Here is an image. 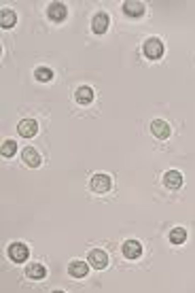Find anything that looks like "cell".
I'll return each instance as SVG.
<instances>
[{"mask_svg":"<svg viewBox=\"0 0 195 293\" xmlns=\"http://www.w3.org/2000/svg\"><path fill=\"white\" fill-rule=\"evenodd\" d=\"M164 51H166V47H164L161 39H157V37L146 39L142 45V53H144V57H149V60H161Z\"/></svg>","mask_w":195,"mask_h":293,"instance_id":"1","label":"cell"},{"mask_svg":"<svg viewBox=\"0 0 195 293\" xmlns=\"http://www.w3.org/2000/svg\"><path fill=\"white\" fill-rule=\"evenodd\" d=\"M7 257L13 264H23L30 257V249L26 247L23 242H13V244H9V249H7Z\"/></svg>","mask_w":195,"mask_h":293,"instance_id":"2","label":"cell"},{"mask_svg":"<svg viewBox=\"0 0 195 293\" xmlns=\"http://www.w3.org/2000/svg\"><path fill=\"white\" fill-rule=\"evenodd\" d=\"M89 187H91L93 193H106V191H111L113 181L108 174H93L91 181H89Z\"/></svg>","mask_w":195,"mask_h":293,"instance_id":"3","label":"cell"},{"mask_svg":"<svg viewBox=\"0 0 195 293\" xmlns=\"http://www.w3.org/2000/svg\"><path fill=\"white\" fill-rule=\"evenodd\" d=\"M87 259H89V266L93 268V270H104V268L108 266V255H106V251H102V249L89 251Z\"/></svg>","mask_w":195,"mask_h":293,"instance_id":"4","label":"cell"},{"mask_svg":"<svg viewBox=\"0 0 195 293\" xmlns=\"http://www.w3.org/2000/svg\"><path fill=\"white\" fill-rule=\"evenodd\" d=\"M108 26H111V15L104 13V11H100V13H95L93 19H91V30L95 34H104L108 30Z\"/></svg>","mask_w":195,"mask_h":293,"instance_id":"5","label":"cell"},{"mask_svg":"<svg viewBox=\"0 0 195 293\" xmlns=\"http://www.w3.org/2000/svg\"><path fill=\"white\" fill-rule=\"evenodd\" d=\"M89 272V264H85L83 259H72L68 264V276L72 278H85Z\"/></svg>","mask_w":195,"mask_h":293,"instance_id":"6","label":"cell"},{"mask_svg":"<svg viewBox=\"0 0 195 293\" xmlns=\"http://www.w3.org/2000/svg\"><path fill=\"white\" fill-rule=\"evenodd\" d=\"M121 253H123L125 259H138L142 255V244L138 240H127V242H123V247H121Z\"/></svg>","mask_w":195,"mask_h":293,"instance_id":"7","label":"cell"},{"mask_svg":"<svg viewBox=\"0 0 195 293\" xmlns=\"http://www.w3.org/2000/svg\"><path fill=\"white\" fill-rule=\"evenodd\" d=\"M144 11H146V7H144V3H140V0H127V3H123V13L127 17H134V19L142 17Z\"/></svg>","mask_w":195,"mask_h":293,"instance_id":"8","label":"cell"},{"mask_svg":"<svg viewBox=\"0 0 195 293\" xmlns=\"http://www.w3.org/2000/svg\"><path fill=\"white\" fill-rule=\"evenodd\" d=\"M66 13H68L66 5H62V3H51V5L47 7V17L51 19V21H57V23L64 21V19H66Z\"/></svg>","mask_w":195,"mask_h":293,"instance_id":"9","label":"cell"},{"mask_svg":"<svg viewBox=\"0 0 195 293\" xmlns=\"http://www.w3.org/2000/svg\"><path fill=\"white\" fill-rule=\"evenodd\" d=\"M21 159L26 161L30 168H39L41 164H43L41 153H39V151H36L34 147H26V149H23V151H21Z\"/></svg>","mask_w":195,"mask_h":293,"instance_id":"10","label":"cell"},{"mask_svg":"<svg viewBox=\"0 0 195 293\" xmlns=\"http://www.w3.org/2000/svg\"><path fill=\"white\" fill-rule=\"evenodd\" d=\"M151 132L155 138H159V140H168L170 134H172V130H170V123H166L164 119H155L151 123Z\"/></svg>","mask_w":195,"mask_h":293,"instance_id":"11","label":"cell"},{"mask_svg":"<svg viewBox=\"0 0 195 293\" xmlns=\"http://www.w3.org/2000/svg\"><path fill=\"white\" fill-rule=\"evenodd\" d=\"M17 132H19V136H23V138H34L36 132H39V123H36L34 119H23V121H19V125H17Z\"/></svg>","mask_w":195,"mask_h":293,"instance_id":"12","label":"cell"},{"mask_svg":"<svg viewBox=\"0 0 195 293\" xmlns=\"http://www.w3.org/2000/svg\"><path fill=\"white\" fill-rule=\"evenodd\" d=\"M75 100L81 104V107H87V104L93 102V89L89 85H81L77 91H75Z\"/></svg>","mask_w":195,"mask_h":293,"instance_id":"13","label":"cell"},{"mask_svg":"<svg viewBox=\"0 0 195 293\" xmlns=\"http://www.w3.org/2000/svg\"><path fill=\"white\" fill-rule=\"evenodd\" d=\"M164 185L168 187V189H178V187L182 185V174L178 170H168L164 174Z\"/></svg>","mask_w":195,"mask_h":293,"instance_id":"14","label":"cell"},{"mask_svg":"<svg viewBox=\"0 0 195 293\" xmlns=\"http://www.w3.org/2000/svg\"><path fill=\"white\" fill-rule=\"evenodd\" d=\"M26 276L32 280H45L47 278V268L43 264H30L26 268Z\"/></svg>","mask_w":195,"mask_h":293,"instance_id":"15","label":"cell"},{"mask_svg":"<svg viewBox=\"0 0 195 293\" xmlns=\"http://www.w3.org/2000/svg\"><path fill=\"white\" fill-rule=\"evenodd\" d=\"M15 23H17V15H15L13 9H3V11H0V26H3L5 30L13 28Z\"/></svg>","mask_w":195,"mask_h":293,"instance_id":"16","label":"cell"},{"mask_svg":"<svg viewBox=\"0 0 195 293\" xmlns=\"http://www.w3.org/2000/svg\"><path fill=\"white\" fill-rule=\"evenodd\" d=\"M15 151H17V143H15V140H11V138L3 140V145H0V155H3L5 159L13 157V155H15Z\"/></svg>","mask_w":195,"mask_h":293,"instance_id":"17","label":"cell"},{"mask_svg":"<svg viewBox=\"0 0 195 293\" xmlns=\"http://www.w3.org/2000/svg\"><path fill=\"white\" fill-rule=\"evenodd\" d=\"M170 242H172V244H185L187 242V230L185 227L170 230Z\"/></svg>","mask_w":195,"mask_h":293,"instance_id":"18","label":"cell"},{"mask_svg":"<svg viewBox=\"0 0 195 293\" xmlns=\"http://www.w3.org/2000/svg\"><path fill=\"white\" fill-rule=\"evenodd\" d=\"M34 79L41 81V83H49V81L53 79V70L47 68V66H39V68L34 70Z\"/></svg>","mask_w":195,"mask_h":293,"instance_id":"19","label":"cell"},{"mask_svg":"<svg viewBox=\"0 0 195 293\" xmlns=\"http://www.w3.org/2000/svg\"><path fill=\"white\" fill-rule=\"evenodd\" d=\"M53 293H64V291H53Z\"/></svg>","mask_w":195,"mask_h":293,"instance_id":"20","label":"cell"}]
</instances>
